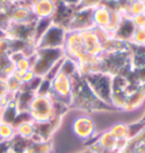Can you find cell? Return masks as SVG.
<instances>
[{
  "instance_id": "7",
  "label": "cell",
  "mask_w": 145,
  "mask_h": 153,
  "mask_svg": "<svg viewBox=\"0 0 145 153\" xmlns=\"http://www.w3.org/2000/svg\"><path fill=\"white\" fill-rule=\"evenodd\" d=\"M4 111H5V109L0 105V117H2V115H4Z\"/></svg>"
},
{
  "instance_id": "6",
  "label": "cell",
  "mask_w": 145,
  "mask_h": 153,
  "mask_svg": "<svg viewBox=\"0 0 145 153\" xmlns=\"http://www.w3.org/2000/svg\"><path fill=\"white\" fill-rule=\"evenodd\" d=\"M16 138L15 125L13 123L4 120L0 125V142L10 143Z\"/></svg>"
},
{
  "instance_id": "2",
  "label": "cell",
  "mask_w": 145,
  "mask_h": 153,
  "mask_svg": "<svg viewBox=\"0 0 145 153\" xmlns=\"http://www.w3.org/2000/svg\"><path fill=\"white\" fill-rule=\"evenodd\" d=\"M70 131L73 135L81 142L95 140L97 134L100 133L95 119L84 111H82L81 115L74 117L70 124Z\"/></svg>"
},
{
  "instance_id": "5",
  "label": "cell",
  "mask_w": 145,
  "mask_h": 153,
  "mask_svg": "<svg viewBox=\"0 0 145 153\" xmlns=\"http://www.w3.org/2000/svg\"><path fill=\"white\" fill-rule=\"evenodd\" d=\"M108 131L112 134L117 140H130L132 134V124L128 121L118 120L109 126Z\"/></svg>"
},
{
  "instance_id": "4",
  "label": "cell",
  "mask_w": 145,
  "mask_h": 153,
  "mask_svg": "<svg viewBox=\"0 0 145 153\" xmlns=\"http://www.w3.org/2000/svg\"><path fill=\"white\" fill-rule=\"evenodd\" d=\"M14 125H15V131H16L17 138H19L24 142H27V141L32 142V141H34L35 135H36L38 125L33 120H31L28 117L26 119L18 121Z\"/></svg>"
},
{
  "instance_id": "1",
  "label": "cell",
  "mask_w": 145,
  "mask_h": 153,
  "mask_svg": "<svg viewBox=\"0 0 145 153\" xmlns=\"http://www.w3.org/2000/svg\"><path fill=\"white\" fill-rule=\"evenodd\" d=\"M26 112L28 118L38 125L49 124L59 116L54 98L49 93H39L32 97L27 104Z\"/></svg>"
},
{
  "instance_id": "3",
  "label": "cell",
  "mask_w": 145,
  "mask_h": 153,
  "mask_svg": "<svg viewBox=\"0 0 145 153\" xmlns=\"http://www.w3.org/2000/svg\"><path fill=\"white\" fill-rule=\"evenodd\" d=\"M73 82L69 75L62 71L57 73L52 81V91L60 101L69 98L73 93Z\"/></svg>"
},
{
  "instance_id": "8",
  "label": "cell",
  "mask_w": 145,
  "mask_h": 153,
  "mask_svg": "<svg viewBox=\"0 0 145 153\" xmlns=\"http://www.w3.org/2000/svg\"><path fill=\"white\" fill-rule=\"evenodd\" d=\"M2 121H4V118H2V117H0V125L2 124Z\"/></svg>"
}]
</instances>
